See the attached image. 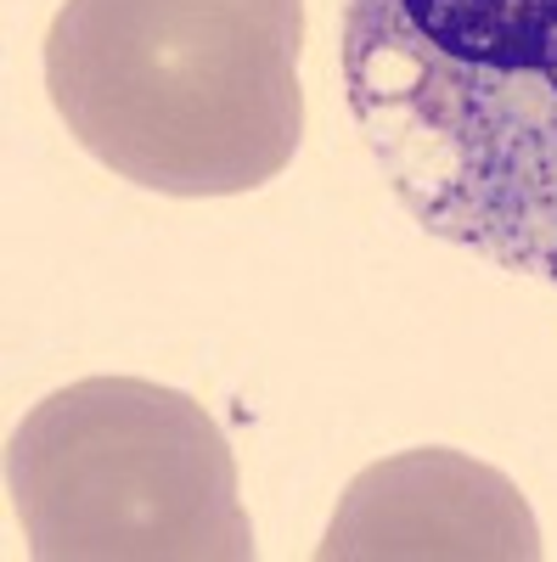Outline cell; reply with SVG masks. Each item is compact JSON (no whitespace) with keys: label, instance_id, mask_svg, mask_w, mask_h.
I'll use <instances>...</instances> for the list:
<instances>
[{"label":"cell","instance_id":"cell-1","mask_svg":"<svg viewBox=\"0 0 557 562\" xmlns=\"http://www.w3.org/2000/svg\"><path fill=\"white\" fill-rule=\"evenodd\" d=\"M344 102L428 237L557 288V0H344Z\"/></svg>","mask_w":557,"mask_h":562},{"label":"cell","instance_id":"cell-2","mask_svg":"<svg viewBox=\"0 0 557 562\" xmlns=\"http://www.w3.org/2000/svg\"><path fill=\"white\" fill-rule=\"evenodd\" d=\"M304 0H63L45 90L68 135L164 198H243L304 135Z\"/></svg>","mask_w":557,"mask_h":562},{"label":"cell","instance_id":"cell-3","mask_svg":"<svg viewBox=\"0 0 557 562\" xmlns=\"http://www.w3.org/2000/svg\"><path fill=\"white\" fill-rule=\"evenodd\" d=\"M7 495L40 562H248L254 524L220 422L147 378H79L7 439Z\"/></svg>","mask_w":557,"mask_h":562},{"label":"cell","instance_id":"cell-4","mask_svg":"<svg viewBox=\"0 0 557 562\" xmlns=\"http://www.w3.org/2000/svg\"><path fill=\"white\" fill-rule=\"evenodd\" d=\"M321 562H541L524 490L490 461L445 445L400 450L349 479Z\"/></svg>","mask_w":557,"mask_h":562}]
</instances>
